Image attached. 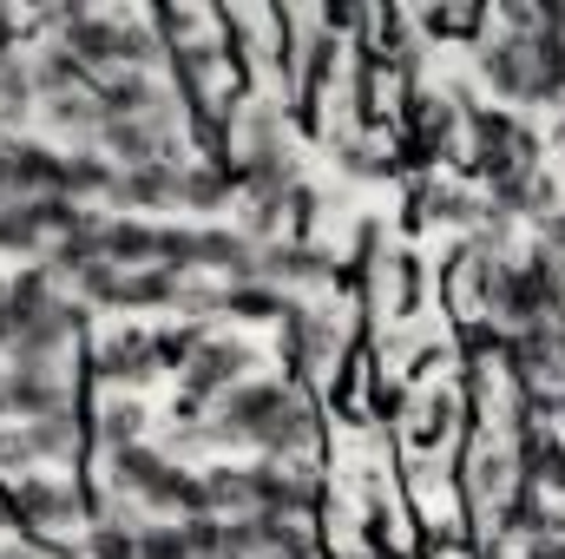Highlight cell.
Masks as SVG:
<instances>
[{
	"instance_id": "5",
	"label": "cell",
	"mask_w": 565,
	"mask_h": 559,
	"mask_svg": "<svg viewBox=\"0 0 565 559\" xmlns=\"http://www.w3.org/2000/svg\"><path fill=\"white\" fill-rule=\"evenodd\" d=\"M473 73H480V86L513 113V106H540V53H533V40H520V33H487L480 40V53H473Z\"/></svg>"
},
{
	"instance_id": "29",
	"label": "cell",
	"mask_w": 565,
	"mask_h": 559,
	"mask_svg": "<svg viewBox=\"0 0 565 559\" xmlns=\"http://www.w3.org/2000/svg\"><path fill=\"white\" fill-rule=\"evenodd\" d=\"M145 402L139 395H106L99 402V415H93V441L113 454V447H132V441H145Z\"/></svg>"
},
{
	"instance_id": "23",
	"label": "cell",
	"mask_w": 565,
	"mask_h": 559,
	"mask_svg": "<svg viewBox=\"0 0 565 559\" xmlns=\"http://www.w3.org/2000/svg\"><path fill=\"white\" fill-rule=\"evenodd\" d=\"M329 158H335L342 178H362V184L395 178V151L375 145V133H355V126H335V133H329Z\"/></svg>"
},
{
	"instance_id": "24",
	"label": "cell",
	"mask_w": 565,
	"mask_h": 559,
	"mask_svg": "<svg viewBox=\"0 0 565 559\" xmlns=\"http://www.w3.org/2000/svg\"><path fill=\"white\" fill-rule=\"evenodd\" d=\"M164 467H171V454H164V447H151V441L113 447V454H106V487H113V494H126V500H145V487H151Z\"/></svg>"
},
{
	"instance_id": "44",
	"label": "cell",
	"mask_w": 565,
	"mask_h": 559,
	"mask_svg": "<svg viewBox=\"0 0 565 559\" xmlns=\"http://www.w3.org/2000/svg\"><path fill=\"white\" fill-rule=\"evenodd\" d=\"M526 559H565V540H546V547H526Z\"/></svg>"
},
{
	"instance_id": "45",
	"label": "cell",
	"mask_w": 565,
	"mask_h": 559,
	"mask_svg": "<svg viewBox=\"0 0 565 559\" xmlns=\"http://www.w3.org/2000/svg\"><path fill=\"white\" fill-rule=\"evenodd\" d=\"M13 60H20V53H13V46H7V40H0V73H7V66H13Z\"/></svg>"
},
{
	"instance_id": "35",
	"label": "cell",
	"mask_w": 565,
	"mask_h": 559,
	"mask_svg": "<svg viewBox=\"0 0 565 559\" xmlns=\"http://www.w3.org/2000/svg\"><path fill=\"white\" fill-rule=\"evenodd\" d=\"M204 336H211V323H164V329H151V342H158V369H171V376H178Z\"/></svg>"
},
{
	"instance_id": "46",
	"label": "cell",
	"mask_w": 565,
	"mask_h": 559,
	"mask_svg": "<svg viewBox=\"0 0 565 559\" xmlns=\"http://www.w3.org/2000/svg\"><path fill=\"white\" fill-rule=\"evenodd\" d=\"M7 441H13V434H7V428H0V461H7Z\"/></svg>"
},
{
	"instance_id": "31",
	"label": "cell",
	"mask_w": 565,
	"mask_h": 559,
	"mask_svg": "<svg viewBox=\"0 0 565 559\" xmlns=\"http://www.w3.org/2000/svg\"><path fill=\"white\" fill-rule=\"evenodd\" d=\"M282 309H289V296L277 283H231L224 289V316H237V323H282Z\"/></svg>"
},
{
	"instance_id": "40",
	"label": "cell",
	"mask_w": 565,
	"mask_h": 559,
	"mask_svg": "<svg viewBox=\"0 0 565 559\" xmlns=\"http://www.w3.org/2000/svg\"><path fill=\"white\" fill-rule=\"evenodd\" d=\"M309 20H316L322 33H335V40H342V33H369V7H349V0H329V7H316Z\"/></svg>"
},
{
	"instance_id": "15",
	"label": "cell",
	"mask_w": 565,
	"mask_h": 559,
	"mask_svg": "<svg viewBox=\"0 0 565 559\" xmlns=\"http://www.w3.org/2000/svg\"><path fill=\"white\" fill-rule=\"evenodd\" d=\"M335 277V257L322 251V244H309V238H277V244H264V283H277L282 296L289 289H316V283Z\"/></svg>"
},
{
	"instance_id": "11",
	"label": "cell",
	"mask_w": 565,
	"mask_h": 559,
	"mask_svg": "<svg viewBox=\"0 0 565 559\" xmlns=\"http://www.w3.org/2000/svg\"><path fill=\"white\" fill-rule=\"evenodd\" d=\"M79 447H86V434H79L73 409H66V415H46V421H26V428L7 441V461H0V474H7V481H20V474H33L40 461H73Z\"/></svg>"
},
{
	"instance_id": "4",
	"label": "cell",
	"mask_w": 565,
	"mask_h": 559,
	"mask_svg": "<svg viewBox=\"0 0 565 559\" xmlns=\"http://www.w3.org/2000/svg\"><path fill=\"white\" fill-rule=\"evenodd\" d=\"M520 461H513V441H493V434H473L467 447V474H460V500L480 527H500V514L513 507L520 494Z\"/></svg>"
},
{
	"instance_id": "16",
	"label": "cell",
	"mask_w": 565,
	"mask_h": 559,
	"mask_svg": "<svg viewBox=\"0 0 565 559\" xmlns=\"http://www.w3.org/2000/svg\"><path fill=\"white\" fill-rule=\"evenodd\" d=\"M316 434H322V428H316V409L289 389V402L257 428V441H250V447H257V461H302V454L316 447Z\"/></svg>"
},
{
	"instance_id": "38",
	"label": "cell",
	"mask_w": 565,
	"mask_h": 559,
	"mask_svg": "<svg viewBox=\"0 0 565 559\" xmlns=\"http://www.w3.org/2000/svg\"><path fill=\"white\" fill-rule=\"evenodd\" d=\"M139 559H191L184 527H178V520H145L139 527Z\"/></svg>"
},
{
	"instance_id": "36",
	"label": "cell",
	"mask_w": 565,
	"mask_h": 559,
	"mask_svg": "<svg viewBox=\"0 0 565 559\" xmlns=\"http://www.w3.org/2000/svg\"><path fill=\"white\" fill-rule=\"evenodd\" d=\"M79 553H86V559H139V527H119V520H93Z\"/></svg>"
},
{
	"instance_id": "25",
	"label": "cell",
	"mask_w": 565,
	"mask_h": 559,
	"mask_svg": "<svg viewBox=\"0 0 565 559\" xmlns=\"http://www.w3.org/2000/svg\"><path fill=\"white\" fill-rule=\"evenodd\" d=\"M53 296H60V283L46 277L40 264H33V271H20V277H7V283H0V329H7V336H20V329L53 303Z\"/></svg>"
},
{
	"instance_id": "33",
	"label": "cell",
	"mask_w": 565,
	"mask_h": 559,
	"mask_svg": "<svg viewBox=\"0 0 565 559\" xmlns=\"http://www.w3.org/2000/svg\"><path fill=\"white\" fill-rule=\"evenodd\" d=\"M487 20H493L487 7H427V13H415V27L434 33V40H480Z\"/></svg>"
},
{
	"instance_id": "3",
	"label": "cell",
	"mask_w": 565,
	"mask_h": 559,
	"mask_svg": "<svg viewBox=\"0 0 565 559\" xmlns=\"http://www.w3.org/2000/svg\"><path fill=\"white\" fill-rule=\"evenodd\" d=\"M86 514L93 507H86L79 481H60V474H20V481H7V520H20L33 540H66Z\"/></svg>"
},
{
	"instance_id": "17",
	"label": "cell",
	"mask_w": 565,
	"mask_h": 559,
	"mask_svg": "<svg viewBox=\"0 0 565 559\" xmlns=\"http://www.w3.org/2000/svg\"><path fill=\"white\" fill-rule=\"evenodd\" d=\"M282 342H289V356H296L302 369H316V362H329V356L342 349V323H335L329 309L289 296V309H282Z\"/></svg>"
},
{
	"instance_id": "47",
	"label": "cell",
	"mask_w": 565,
	"mask_h": 559,
	"mask_svg": "<svg viewBox=\"0 0 565 559\" xmlns=\"http://www.w3.org/2000/svg\"><path fill=\"white\" fill-rule=\"evenodd\" d=\"M559 145H565V126H559Z\"/></svg>"
},
{
	"instance_id": "7",
	"label": "cell",
	"mask_w": 565,
	"mask_h": 559,
	"mask_svg": "<svg viewBox=\"0 0 565 559\" xmlns=\"http://www.w3.org/2000/svg\"><path fill=\"white\" fill-rule=\"evenodd\" d=\"M282 402H289V382L282 376H250V382H237L224 402H211V428H217V447H250L257 441V428L277 415Z\"/></svg>"
},
{
	"instance_id": "43",
	"label": "cell",
	"mask_w": 565,
	"mask_h": 559,
	"mask_svg": "<svg viewBox=\"0 0 565 559\" xmlns=\"http://www.w3.org/2000/svg\"><path fill=\"white\" fill-rule=\"evenodd\" d=\"M546 251H559V257H565V204L546 218Z\"/></svg>"
},
{
	"instance_id": "19",
	"label": "cell",
	"mask_w": 565,
	"mask_h": 559,
	"mask_svg": "<svg viewBox=\"0 0 565 559\" xmlns=\"http://www.w3.org/2000/svg\"><path fill=\"white\" fill-rule=\"evenodd\" d=\"M178 158H164V165H139V171H119V184H113V204H119V218H139V211H164V204H178Z\"/></svg>"
},
{
	"instance_id": "14",
	"label": "cell",
	"mask_w": 565,
	"mask_h": 559,
	"mask_svg": "<svg viewBox=\"0 0 565 559\" xmlns=\"http://www.w3.org/2000/svg\"><path fill=\"white\" fill-rule=\"evenodd\" d=\"M513 461H520V481H526V487L565 494V434L559 428L520 421V428H513Z\"/></svg>"
},
{
	"instance_id": "21",
	"label": "cell",
	"mask_w": 565,
	"mask_h": 559,
	"mask_svg": "<svg viewBox=\"0 0 565 559\" xmlns=\"http://www.w3.org/2000/svg\"><path fill=\"white\" fill-rule=\"evenodd\" d=\"M99 257H106L113 271H151V264H158V224H151V218H106Z\"/></svg>"
},
{
	"instance_id": "13",
	"label": "cell",
	"mask_w": 565,
	"mask_h": 559,
	"mask_svg": "<svg viewBox=\"0 0 565 559\" xmlns=\"http://www.w3.org/2000/svg\"><path fill=\"white\" fill-rule=\"evenodd\" d=\"M93 99H99L106 119H178L158 73H106V80L93 86Z\"/></svg>"
},
{
	"instance_id": "41",
	"label": "cell",
	"mask_w": 565,
	"mask_h": 559,
	"mask_svg": "<svg viewBox=\"0 0 565 559\" xmlns=\"http://www.w3.org/2000/svg\"><path fill=\"white\" fill-rule=\"evenodd\" d=\"M164 454H217V428L211 421H171V447Z\"/></svg>"
},
{
	"instance_id": "22",
	"label": "cell",
	"mask_w": 565,
	"mask_h": 559,
	"mask_svg": "<svg viewBox=\"0 0 565 559\" xmlns=\"http://www.w3.org/2000/svg\"><path fill=\"white\" fill-rule=\"evenodd\" d=\"M493 534H513V540H526V547H546V540H565V514L540 494V487H520Z\"/></svg>"
},
{
	"instance_id": "10",
	"label": "cell",
	"mask_w": 565,
	"mask_h": 559,
	"mask_svg": "<svg viewBox=\"0 0 565 559\" xmlns=\"http://www.w3.org/2000/svg\"><path fill=\"white\" fill-rule=\"evenodd\" d=\"M93 376L99 382H113V389H145L151 376H164L158 369V342H151V329H106L99 342H93Z\"/></svg>"
},
{
	"instance_id": "18",
	"label": "cell",
	"mask_w": 565,
	"mask_h": 559,
	"mask_svg": "<svg viewBox=\"0 0 565 559\" xmlns=\"http://www.w3.org/2000/svg\"><path fill=\"white\" fill-rule=\"evenodd\" d=\"M26 73H33L40 106H46V99H73V93H93V86H99V80H93V73H86L60 40H40V46L26 53Z\"/></svg>"
},
{
	"instance_id": "39",
	"label": "cell",
	"mask_w": 565,
	"mask_h": 559,
	"mask_svg": "<svg viewBox=\"0 0 565 559\" xmlns=\"http://www.w3.org/2000/svg\"><path fill=\"white\" fill-rule=\"evenodd\" d=\"M178 527H184L191 559H224V520L217 514H198V520H178Z\"/></svg>"
},
{
	"instance_id": "8",
	"label": "cell",
	"mask_w": 565,
	"mask_h": 559,
	"mask_svg": "<svg viewBox=\"0 0 565 559\" xmlns=\"http://www.w3.org/2000/svg\"><path fill=\"white\" fill-rule=\"evenodd\" d=\"M408 99V139H402V158L427 171L434 158H447V145L460 133V99L454 93H434V86H415V93H402Z\"/></svg>"
},
{
	"instance_id": "12",
	"label": "cell",
	"mask_w": 565,
	"mask_h": 559,
	"mask_svg": "<svg viewBox=\"0 0 565 559\" xmlns=\"http://www.w3.org/2000/svg\"><path fill=\"white\" fill-rule=\"evenodd\" d=\"M198 277L231 283H264V244H250L231 224H198Z\"/></svg>"
},
{
	"instance_id": "28",
	"label": "cell",
	"mask_w": 565,
	"mask_h": 559,
	"mask_svg": "<svg viewBox=\"0 0 565 559\" xmlns=\"http://www.w3.org/2000/svg\"><path fill=\"white\" fill-rule=\"evenodd\" d=\"M113 184H119V165L106 151H66V184L60 191L73 204H99V198L113 204Z\"/></svg>"
},
{
	"instance_id": "42",
	"label": "cell",
	"mask_w": 565,
	"mask_h": 559,
	"mask_svg": "<svg viewBox=\"0 0 565 559\" xmlns=\"http://www.w3.org/2000/svg\"><path fill=\"white\" fill-rule=\"evenodd\" d=\"M0 559H73V553L53 547V540H33V547H0Z\"/></svg>"
},
{
	"instance_id": "26",
	"label": "cell",
	"mask_w": 565,
	"mask_h": 559,
	"mask_svg": "<svg viewBox=\"0 0 565 559\" xmlns=\"http://www.w3.org/2000/svg\"><path fill=\"white\" fill-rule=\"evenodd\" d=\"M40 126L60 133V139H73V151H86V145H99V133H106V113H99L93 93H73V99H46L40 106Z\"/></svg>"
},
{
	"instance_id": "34",
	"label": "cell",
	"mask_w": 565,
	"mask_h": 559,
	"mask_svg": "<svg viewBox=\"0 0 565 559\" xmlns=\"http://www.w3.org/2000/svg\"><path fill=\"white\" fill-rule=\"evenodd\" d=\"M158 271L198 277V224H158Z\"/></svg>"
},
{
	"instance_id": "9",
	"label": "cell",
	"mask_w": 565,
	"mask_h": 559,
	"mask_svg": "<svg viewBox=\"0 0 565 559\" xmlns=\"http://www.w3.org/2000/svg\"><path fill=\"white\" fill-rule=\"evenodd\" d=\"M73 409V382L66 369H0V415L7 421H46Z\"/></svg>"
},
{
	"instance_id": "37",
	"label": "cell",
	"mask_w": 565,
	"mask_h": 559,
	"mask_svg": "<svg viewBox=\"0 0 565 559\" xmlns=\"http://www.w3.org/2000/svg\"><path fill=\"white\" fill-rule=\"evenodd\" d=\"M171 309H184L191 323H204V316H224V283L211 277H178V303Z\"/></svg>"
},
{
	"instance_id": "32",
	"label": "cell",
	"mask_w": 565,
	"mask_h": 559,
	"mask_svg": "<svg viewBox=\"0 0 565 559\" xmlns=\"http://www.w3.org/2000/svg\"><path fill=\"white\" fill-rule=\"evenodd\" d=\"M171 303H178V277H164L158 264L151 271H126L119 296H113V309H171Z\"/></svg>"
},
{
	"instance_id": "27",
	"label": "cell",
	"mask_w": 565,
	"mask_h": 559,
	"mask_svg": "<svg viewBox=\"0 0 565 559\" xmlns=\"http://www.w3.org/2000/svg\"><path fill=\"white\" fill-rule=\"evenodd\" d=\"M460 389H427L422 402H415V415H408V441H415V454H434V447H447V434H454V421H460Z\"/></svg>"
},
{
	"instance_id": "30",
	"label": "cell",
	"mask_w": 565,
	"mask_h": 559,
	"mask_svg": "<svg viewBox=\"0 0 565 559\" xmlns=\"http://www.w3.org/2000/svg\"><path fill=\"white\" fill-rule=\"evenodd\" d=\"M415 218L422 224H447V231H473L480 224V204L467 191H454V184H422L415 191Z\"/></svg>"
},
{
	"instance_id": "6",
	"label": "cell",
	"mask_w": 565,
	"mask_h": 559,
	"mask_svg": "<svg viewBox=\"0 0 565 559\" xmlns=\"http://www.w3.org/2000/svg\"><path fill=\"white\" fill-rule=\"evenodd\" d=\"M322 481L309 474V461H244V514H282L302 520L316 514Z\"/></svg>"
},
{
	"instance_id": "1",
	"label": "cell",
	"mask_w": 565,
	"mask_h": 559,
	"mask_svg": "<svg viewBox=\"0 0 565 559\" xmlns=\"http://www.w3.org/2000/svg\"><path fill=\"white\" fill-rule=\"evenodd\" d=\"M460 99V133H467V151H473V171L487 184L500 178H520V171H540V133L507 113V106H473V93H454Z\"/></svg>"
},
{
	"instance_id": "2",
	"label": "cell",
	"mask_w": 565,
	"mask_h": 559,
	"mask_svg": "<svg viewBox=\"0 0 565 559\" xmlns=\"http://www.w3.org/2000/svg\"><path fill=\"white\" fill-rule=\"evenodd\" d=\"M250 369H257V349L244 342V336H204L198 349H191V362L178 369V402H171V421H204L211 415V402H224L237 382H250Z\"/></svg>"
},
{
	"instance_id": "20",
	"label": "cell",
	"mask_w": 565,
	"mask_h": 559,
	"mask_svg": "<svg viewBox=\"0 0 565 559\" xmlns=\"http://www.w3.org/2000/svg\"><path fill=\"white\" fill-rule=\"evenodd\" d=\"M237 191V165L231 158H184L178 171V211H224Z\"/></svg>"
}]
</instances>
